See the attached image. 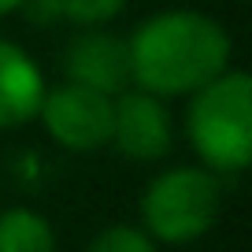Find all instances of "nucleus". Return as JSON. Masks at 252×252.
I'll return each mask as SVG.
<instances>
[{
	"label": "nucleus",
	"mask_w": 252,
	"mask_h": 252,
	"mask_svg": "<svg viewBox=\"0 0 252 252\" xmlns=\"http://www.w3.org/2000/svg\"><path fill=\"white\" fill-rule=\"evenodd\" d=\"M134 89L171 100L219 78L234 60V37L219 19L193 8H167L141 19L126 37Z\"/></svg>",
	"instance_id": "nucleus-1"
},
{
	"label": "nucleus",
	"mask_w": 252,
	"mask_h": 252,
	"mask_svg": "<svg viewBox=\"0 0 252 252\" xmlns=\"http://www.w3.org/2000/svg\"><path fill=\"white\" fill-rule=\"evenodd\" d=\"M189 149L212 174H241L252 159V78L226 67L219 78L189 93L182 115Z\"/></svg>",
	"instance_id": "nucleus-2"
},
{
	"label": "nucleus",
	"mask_w": 252,
	"mask_h": 252,
	"mask_svg": "<svg viewBox=\"0 0 252 252\" xmlns=\"http://www.w3.org/2000/svg\"><path fill=\"white\" fill-rule=\"evenodd\" d=\"M141 222L137 226L156 245H193L219 222L222 215V178L208 167H167L141 193Z\"/></svg>",
	"instance_id": "nucleus-3"
},
{
	"label": "nucleus",
	"mask_w": 252,
	"mask_h": 252,
	"mask_svg": "<svg viewBox=\"0 0 252 252\" xmlns=\"http://www.w3.org/2000/svg\"><path fill=\"white\" fill-rule=\"evenodd\" d=\"M111 111H115V96L63 78L60 86L45 89V100L37 108V123L45 126V134L60 149L96 152L111 145Z\"/></svg>",
	"instance_id": "nucleus-4"
},
{
	"label": "nucleus",
	"mask_w": 252,
	"mask_h": 252,
	"mask_svg": "<svg viewBox=\"0 0 252 252\" xmlns=\"http://www.w3.org/2000/svg\"><path fill=\"white\" fill-rule=\"evenodd\" d=\"M174 145V123L167 100L145 93V89H126L115 96L111 111V149L123 159L134 163H156Z\"/></svg>",
	"instance_id": "nucleus-5"
},
{
	"label": "nucleus",
	"mask_w": 252,
	"mask_h": 252,
	"mask_svg": "<svg viewBox=\"0 0 252 252\" xmlns=\"http://www.w3.org/2000/svg\"><path fill=\"white\" fill-rule=\"evenodd\" d=\"M63 78L89 86L96 93L119 96L134 86L130 78V52H126V37L104 30V26H86L78 30L67 48H63Z\"/></svg>",
	"instance_id": "nucleus-6"
},
{
	"label": "nucleus",
	"mask_w": 252,
	"mask_h": 252,
	"mask_svg": "<svg viewBox=\"0 0 252 252\" xmlns=\"http://www.w3.org/2000/svg\"><path fill=\"white\" fill-rule=\"evenodd\" d=\"M45 74L19 41L0 37V130L33 123L45 100Z\"/></svg>",
	"instance_id": "nucleus-7"
},
{
	"label": "nucleus",
	"mask_w": 252,
	"mask_h": 252,
	"mask_svg": "<svg viewBox=\"0 0 252 252\" xmlns=\"http://www.w3.org/2000/svg\"><path fill=\"white\" fill-rule=\"evenodd\" d=\"M0 252H56V230L37 208H0Z\"/></svg>",
	"instance_id": "nucleus-8"
},
{
	"label": "nucleus",
	"mask_w": 252,
	"mask_h": 252,
	"mask_svg": "<svg viewBox=\"0 0 252 252\" xmlns=\"http://www.w3.org/2000/svg\"><path fill=\"white\" fill-rule=\"evenodd\" d=\"M41 8L48 19H63V23L78 26H104L126 8V0H26V8Z\"/></svg>",
	"instance_id": "nucleus-9"
},
{
	"label": "nucleus",
	"mask_w": 252,
	"mask_h": 252,
	"mask_svg": "<svg viewBox=\"0 0 252 252\" xmlns=\"http://www.w3.org/2000/svg\"><path fill=\"white\" fill-rule=\"evenodd\" d=\"M86 252H159V245L134 222H111L89 237Z\"/></svg>",
	"instance_id": "nucleus-10"
},
{
	"label": "nucleus",
	"mask_w": 252,
	"mask_h": 252,
	"mask_svg": "<svg viewBox=\"0 0 252 252\" xmlns=\"http://www.w3.org/2000/svg\"><path fill=\"white\" fill-rule=\"evenodd\" d=\"M19 8H26V0H0V19H4V15H15Z\"/></svg>",
	"instance_id": "nucleus-11"
}]
</instances>
